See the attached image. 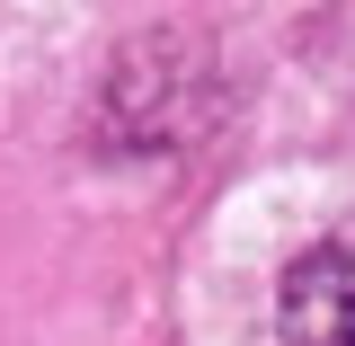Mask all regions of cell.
Instances as JSON below:
<instances>
[{"instance_id":"6da1fadb","label":"cell","mask_w":355,"mask_h":346,"mask_svg":"<svg viewBox=\"0 0 355 346\" xmlns=\"http://www.w3.org/2000/svg\"><path fill=\"white\" fill-rule=\"evenodd\" d=\"M284 346H355V214L284 266Z\"/></svg>"}]
</instances>
